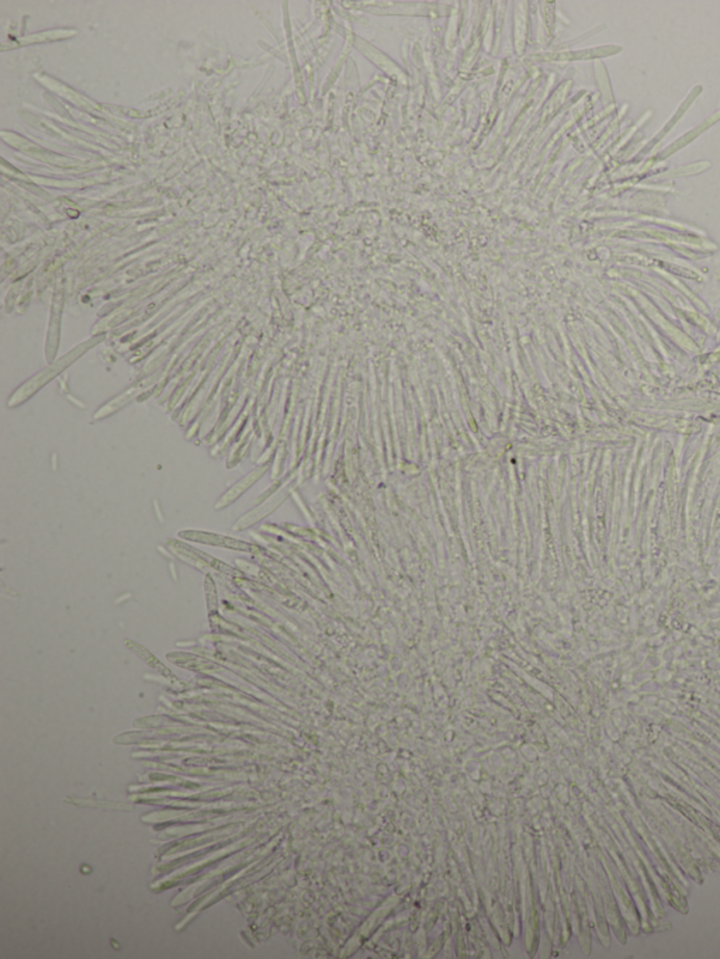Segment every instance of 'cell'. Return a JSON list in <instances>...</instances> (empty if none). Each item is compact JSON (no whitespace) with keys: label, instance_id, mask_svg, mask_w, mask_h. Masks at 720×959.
<instances>
[{"label":"cell","instance_id":"cell-1","mask_svg":"<svg viewBox=\"0 0 720 959\" xmlns=\"http://www.w3.org/2000/svg\"><path fill=\"white\" fill-rule=\"evenodd\" d=\"M82 350H83V348H76V349L73 350V353H70L69 356H65V358H63V359H61L60 362H57V363H55L54 366H51V368H48L47 370H44L43 373H40V375H38V376H37L36 379L30 380L28 383L26 384V387L20 388V390H18L17 392H24V391H27L28 388H30V392H31L33 390H34V391H36V390H38V388H40V387H41L43 384L47 383L48 380H51V379H53V376H55V375H57L58 372H61V370H63V369H64L65 366H68V365H70V362H72V360H75L77 355H82V353H83Z\"/></svg>","mask_w":720,"mask_h":959}]
</instances>
